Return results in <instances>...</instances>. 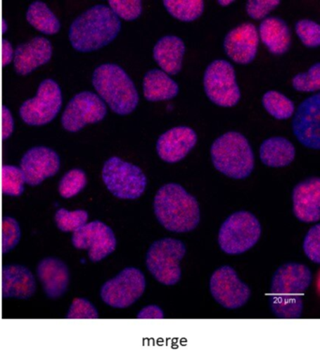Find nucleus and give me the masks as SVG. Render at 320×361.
<instances>
[{
  "instance_id": "obj_1",
  "label": "nucleus",
  "mask_w": 320,
  "mask_h": 361,
  "mask_svg": "<svg viewBox=\"0 0 320 361\" xmlns=\"http://www.w3.org/2000/svg\"><path fill=\"white\" fill-rule=\"evenodd\" d=\"M311 282V270L305 264L288 262L278 268L271 281L269 306L272 312L279 318H299L303 295Z\"/></svg>"
},
{
  "instance_id": "obj_2",
  "label": "nucleus",
  "mask_w": 320,
  "mask_h": 361,
  "mask_svg": "<svg viewBox=\"0 0 320 361\" xmlns=\"http://www.w3.org/2000/svg\"><path fill=\"white\" fill-rule=\"evenodd\" d=\"M120 28L122 23L110 8L96 5L72 22L69 31L70 42L79 52H94L113 42Z\"/></svg>"
},
{
  "instance_id": "obj_3",
  "label": "nucleus",
  "mask_w": 320,
  "mask_h": 361,
  "mask_svg": "<svg viewBox=\"0 0 320 361\" xmlns=\"http://www.w3.org/2000/svg\"><path fill=\"white\" fill-rule=\"evenodd\" d=\"M154 213L167 230L189 233L200 221L198 200L178 183L162 186L154 197Z\"/></svg>"
},
{
  "instance_id": "obj_4",
  "label": "nucleus",
  "mask_w": 320,
  "mask_h": 361,
  "mask_svg": "<svg viewBox=\"0 0 320 361\" xmlns=\"http://www.w3.org/2000/svg\"><path fill=\"white\" fill-rule=\"evenodd\" d=\"M92 84L103 102L119 115H129L139 106V95L127 73L117 64H103L92 76Z\"/></svg>"
},
{
  "instance_id": "obj_5",
  "label": "nucleus",
  "mask_w": 320,
  "mask_h": 361,
  "mask_svg": "<svg viewBox=\"0 0 320 361\" xmlns=\"http://www.w3.org/2000/svg\"><path fill=\"white\" fill-rule=\"evenodd\" d=\"M210 155L215 168L232 179H245L254 171V152L241 133L229 132L219 137L212 143Z\"/></svg>"
},
{
  "instance_id": "obj_6",
  "label": "nucleus",
  "mask_w": 320,
  "mask_h": 361,
  "mask_svg": "<svg viewBox=\"0 0 320 361\" xmlns=\"http://www.w3.org/2000/svg\"><path fill=\"white\" fill-rule=\"evenodd\" d=\"M261 225L254 214L238 211L227 217L219 231L221 250L229 255H238L257 244L261 236Z\"/></svg>"
},
{
  "instance_id": "obj_7",
  "label": "nucleus",
  "mask_w": 320,
  "mask_h": 361,
  "mask_svg": "<svg viewBox=\"0 0 320 361\" xmlns=\"http://www.w3.org/2000/svg\"><path fill=\"white\" fill-rule=\"evenodd\" d=\"M186 254V247L179 240L164 238L151 245L146 264L151 275L165 285H175L181 278V261Z\"/></svg>"
},
{
  "instance_id": "obj_8",
  "label": "nucleus",
  "mask_w": 320,
  "mask_h": 361,
  "mask_svg": "<svg viewBox=\"0 0 320 361\" xmlns=\"http://www.w3.org/2000/svg\"><path fill=\"white\" fill-rule=\"evenodd\" d=\"M102 178L108 190L119 199H139L147 188V177L142 169L117 157L106 161Z\"/></svg>"
},
{
  "instance_id": "obj_9",
  "label": "nucleus",
  "mask_w": 320,
  "mask_h": 361,
  "mask_svg": "<svg viewBox=\"0 0 320 361\" xmlns=\"http://www.w3.org/2000/svg\"><path fill=\"white\" fill-rule=\"evenodd\" d=\"M204 89L210 100L219 106H235L241 99L234 67L223 59L212 62L205 71Z\"/></svg>"
},
{
  "instance_id": "obj_10",
  "label": "nucleus",
  "mask_w": 320,
  "mask_h": 361,
  "mask_svg": "<svg viewBox=\"0 0 320 361\" xmlns=\"http://www.w3.org/2000/svg\"><path fill=\"white\" fill-rule=\"evenodd\" d=\"M61 104L63 94L60 86L52 79H46L39 86L35 97L24 102L19 114L29 126H46L57 117Z\"/></svg>"
},
{
  "instance_id": "obj_11",
  "label": "nucleus",
  "mask_w": 320,
  "mask_h": 361,
  "mask_svg": "<svg viewBox=\"0 0 320 361\" xmlns=\"http://www.w3.org/2000/svg\"><path fill=\"white\" fill-rule=\"evenodd\" d=\"M145 289L146 279L142 271L127 267L103 285L101 298L108 306L126 309L141 298Z\"/></svg>"
},
{
  "instance_id": "obj_12",
  "label": "nucleus",
  "mask_w": 320,
  "mask_h": 361,
  "mask_svg": "<svg viewBox=\"0 0 320 361\" xmlns=\"http://www.w3.org/2000/svg\"><path fill=\"white\" fill-rule=\"evenodd\" d=\"M108 114L105 102L97 94L83 92L75 95L69 104L61 118V123L67 131H80L88 124L100 123Z\"/></svg>"
},
{
  "instance_id": "obj_13",
  "label": "nucleus",
  "mask_w": 320,
  "mask_h": 361,
  "mask_svg": "<svg viewBox=\"0 0 320 361\" xmlns=\"http://www.w3.org/2000/svg\"><path fill=\"white\" fill-rule=\"evenodd\" d=\"M72 242L77 250L88 251L89 259L94 262L102 261L113 253L117 247L114 231L99 220L86 223L72 233Z\"/></svg>"
},
{
  "instance_id": "obj_14",
  "label": "nucleus",
  "mask_w": 320,
  "mask_h": 361,
  "mask_svg": "<svg viewBox=\"0 0 320 361\" xmlns=\"http://www.w3.org/2000/svg\"><path fill=\"white\" fill-rule=\"evenodd\" d=\"M213 298L229 310L238 309L249 300L251 290L238 279L237 273L229 265L218 268L210 281Z\"/></svg>"
},
{
  "instance_id": "obj_15",
  "label": "nucleus",
  "mask_w": 320,
  "mask_h": 361,
  "mask_svg": "<svg viewBox=\"0 0 320 361\" xmlns=\"http://www.w3.org/2000/svg\"><path fill=\"white\" fill-rule=\"evenodd\" d=\"M58 154L47 147H34L22 157L20 169L25 183L32 186L41 185L47 178L54 176L60 171Z\"/></svg>"
},
{
  "instance_id": "obj_16",
  "label": "nucleus",
  "mask_w": 320,
  "mask_h": 361,
  "mask_svg": "<svg viewBox=\"0 0 320 361\" xmlns=\"http://www.w3.org/2000/svg\"><path fill=\"white\" fill-rule=\"evenodd\" d=\"M319 113V93L305 99L295 113L292 128L295 137L306 148L320 149Z\"/></svg>"
},
{
  "instance_id": "obj_17",
  "label": "nucleus",
  "mask_w": 320,
  "mask_h": 361,
  "mask_svg": "<svg viewBox=\"0 0 320 361\" xmlns=\"http://www.w3.org/2000/svg\"><path fill=\"white\" fill-rule=\"evenodd\" d=\"M260 37L255 25L243 23L229 31L224 38V49L227 56L238 64H249L257 54Z\"/></svg>"
},
{
  "instance_id": "obj_18",
  "label": "nucleus",
  "mask_w": 320,
  "mask_h": 361,
  "mask_svg": "<svg viewBox=\"0 0 320 361\" xmlns=\"http://www.w3.org/2000/svg\"><path fill=\"white\" fill-rule=\"evenodd\" d=\"M198 135L188 126H178L168 130L159 137L157 152L162 160L177 163L186 157L196 145Z\"/></svg>"
},
{
  "instance_id": "obj_19",
  "label": "nucleus",
  "mask_w": 320,
  "mask_h": 361,
  "mask_svg": "<svg viewBox=\"0 0 320 361\" xmlns=\"http://www.w3.org/2000/svg\"><path fill=\"white\" fill-rule=\"evenodd\" d=\"M293 212L300 221L317 222L320 219V180L308 178L293 189Z\"/></svg>"
},
{
  "instance_id": "obj_20",
  "label": "nucleus",
  "mask_w": 320,
  "mask_h": 361,
  "mask_svg": "<svg viewBox=\"0 0 320 361\" xmlns=\"http://www.w3.org/2000/svg\"><path fill=\"white\" fill-rule=\"evenodd\" d=\"M52 53L51 42L44 37H35L26 44L18 45L13 55L15 72L20 75H29L49 62Z\"/></svg>"
},
{
  "instance_id": "obj_21",
  "label": "nucleus",
  "mask_w": 320,
  "mask_h": 361,
  "mask_svg": "<svg viewBox=\"0 0 320 361\" xmlns=\"http://www.w3.org/2000/svg\"><path fill=\"white\" fill-rule=\"evenodd\" d=\"M0 285L4 298L29 299L36 292L34 276L21 264H10L2 268Z\"/></svg>"
},
{
  "instance_id": "obj_22",
  "label": "nucleus",
  "mask_w": 320,
  "mask_h": 361,
  "mask_svg": "<svg viewBox=\"0 0 320 361\" xmlns=\"http://www.w3.org/2000/svg\"><path fill=\"white\" fill-rule=\"evenodd\" d=\"M37 274L44 293L49 298H60L68 289L69 268L60 259L53 257L44 259L38 264Z\"/></svg>"
},
{
  "instance_id": "obj_23",
  "label": "nucleus",
  "mask_w": 320,
  "mask_h": 361,
  "mask_svg": "<svg viewBox=\"0 0 320 361\" xmlns=\"http://www.w3.org/2000/svg\"><path fill=\"white\" fill-rule=\"evenodd\" d=\"M185 44L177 36H165L153 48V59L168 75H175L181 71Z\"/></svg>"
},
{
  "instance_id": "obj_24",
  "label": "nucleus",
  "mask_w": 320,
  "mask_h": 361,
  "mask_svg": "<svg viewBox=\"0 0 320 361\" xmlns=\"http://www.w3.org/2000/svg\"><path fill=\"white\" fill-rule=\"evenodd\" d=\"M257 31L258 37L269 52L277 56L288 52L291 44V32L283 20L268 17L261 22Z\"/></svg>"
},
{
  "instance_id": "obj_25",
  "label": "nucleus",
  "mask_w": 320,
  "mask_h": 361,
  "mask_svg": "<svg viewBox=\"0 0 320 361\" xmlns=\"http://www.w3.org/2000/svg\"><path fill=\"white\" fill-rule=\"evenodd\" d=\"M260 155L264 165L271 168H283L293 162L296 149L286 137H274L263 141Z\"/></svg>"
},
{
  "instance_id": "obj_26",
  "label": "nucleus",
  "mask_w": 320,
  "mask_h": 361,
  "mask_svg": "<svg viewBox=\"0 0 320 361\" xmlns=\"http://www.w3.org/2000/svg\"><path fill=\"white\" fill-rule=\"evenodd\" d=\"M143 92L148 101H167L178 95L179 86L167 73L153 69L144 76Z\"/></svg>"
},
{
  "instance_id": "obj_27",
  "label": "nucleus",
  "mask_w": 320,
  "mask_h": 361,
  "mask_svg": "<svg viewBox=\"0 0 320 361\" xmlns=\"http://www.w3.org/2000/svg\"><path fill=\"white\" fill-rule=\"evenodd\" d=\"M27 20L36 30L47 35H54L60 30V20L44 2L36 1L30 5Z\"/></svg>"
},
{
  "instance_id": "obj_28",
  "label": "nucleus",
  "mask_w": 320,
  "mask_h": 361,
  "mask_svg": "<svg viewBox=\"0 0 320 361\" xmlns=\"http://www.w3.org/2000/svg\"><path fill=\"white\" fill-rule=\"evenodd\" d=\"M264 109L277 120H286L294 114L293 102L276 90L267 92L262 97Z\"/></svg>"
},
{
  "instance_id": "obj_29",
  "label": "nucleus",
  "mask_w": 320,
  "mask_h": 361,
  "mask_svg": "<svg viewBox=\"0 0 320 361\" xmlns=\"http://www.w3.org/2000/svg\"><path fill=\"white\" fill-rule=\"evenodd\" d=\"M170 16L184 22H192L198 19L203 13L205 4L201 0L192 1H164Z\"/></svg>"
},
{
  "instance_id": "obj_30",
  "label": "nucleus",
  "mask_w": 320,
  "mask_h": 361,
  "mask_svg": "<svg viewBox=\"0 0 320 361\" xmlns=\"http://www.w3.org/2000/svg\"><path fill=\"white\" fill-rule=\"evenodd\" d=\"M88 183L85 171L80 169H74L64 175L58 185V192L64 199H71L77 196L85 188Z\"/></svg>"
},
{
  "instance_id": "obj_31",
  "label": "nucleus",
  "mask_w": 320,
  "mask_h": 361,
  "mask_svg": "<svg viewBox=\"0 0 320 361\" xmlns=\"http://www.w3.org/2000/svg\"><path fill=\"white\" fill-rule=\"evenodd\" d=\"M89 214L85 210L70 212L61 208L55 214V221L58 228L65 233H75L88 222Z\"/></svg>"
},
{
  "instance_id": "obj_32",
  "label": "nucleus",
  "mask_w": 320,
  "mask_h": 361,
  "mask_svg": "<svg viewBox=\"0 0 320 361\" xmlns=\"http://www.w3.org/2000/svg\"><path fill=\"white\" fill-rule=\"evenodd\" d=\"M25 179L21 169L15 166H2V191L7 196L19 197L24 192Z\"/></svg>"
},
{
  "instance_id": "obj_33",
  "label": "nucleus",
  "mask_w": 320,
  "mask_h": 361,
  "mask_svg": "<svg viewBox=\"0 0 320 361\" xmlns=\"http://www.w3.org/2000/svg\"><path fill=\"white\" fill-rule=\"evenodd\" d=\"M292 86L297 92H314L320 89V64H314L307 73H300L292 78Z\"/></svg>"
},
{
  "instance_id": "obj_34",
  "label": "nucleus",
  "mask_w": 320,
  "mask_h": 361,
  "mask_svg": "<svg viewBox=\"0 0 320 361\" xmlns=\"http://www.w3.org/2000/svg\"><path fill=\"white\" fill-rule=\"evenodd\" d=\"M20 226L13 217H4L1 226V250L6 254L12 251L20 242Z\"/></svg>"
},
{
  "instance_id": "obj_35",
  "label": "nucleus",
  "mask_w": 320,
  "mask_h": 361,
  "mask_svg": "<svg viewBox=\"0 0 320 361\" xmlns=\"http://www.w3.org/2000/svg\"><path fill=\"white\" fill-rule=\"evenodd\" d=\"M297 35L306 47L316 48L320 44V27L312 20H300L295 25Z\"/></svg>"
},
{
  "instance_id": "obj_36",
  "label": "nucleus",
  "mask_w": 320,
  "mask_h": 361,
  "mask_svg": "<svg viewBox=\"0 0 320 361\" xmlns=\"http://www.w3.org/2000/svg\"><path fill=\"white\" fill-rule=\"evenodd\" d=\"M111 11L119 18L126 21H133L142 13V2L139 0H111L108 2Z\"/></svg>"
},
{
  "instance_id": "obj_37",
  "label": "nucleus",
  "mask_w": 320,
  "mask_h": 361,
  "mask_svg": "<svg viewBox=\"0 0 320 361\" xmlns=\"http://www.w3.org/2000/svg\"><path fill=\"white\" fill-rule=\"evenodd\" d=\"M306 256L316 264H320V225L316 224L309 230L303 242Z\"/></svg>"
},
{
  "instance_id": "obj_38",
  "label": "nucleus",
  "mask_w": 320,
  "mask_h": 361,
  "mask_svg": "<svg viewBox=\"0 0 320 361\" xmlns=\"http://www.w3.org/2000/svg\"><path fill=\"white\" fill-rule=\"evenodd\" d=\"M98 317L99 314L96 307L84 298H75L67 314L68 319H96Z\"/></svg>"
},
{
  "instance_id": "obj_39",
  "label": "nucleus",
  "mask_w": 320,
  "mask_h": 361,
  "mask_svg": "<svg viewBox=\"0 0 320 361\" xmlns=\"http://www.w3.org/2000/svg\"><path fill=\"white\" fill-rule=\"evenodd\" d=\"M278 5H280L278 0H251L246 3V11L251 18L260 20L265 18Z\"/></svg>"
},
{
  "instance_id": "obj_40",
  "label": "nucleus",
  "mask_w": 320,
  "mask_h": 361,
  "mask_svg": "<svg viewBox=\"0 0 320 361\" xmlns=\"http://www.w3.org/2000/svg\"><path fill=\"white\" fill-rule=\"evenodd\" d=\"M2 126H4V130H2L4 137H4V140H7L13 134L15 123H13L12 113L6 106H4V109H2Z\"/></svg>"
},
{
  "instance_id": "obj_41",
  "label": "nucleus",
  "mask_w": 320,
  "mask_h": 361,
  "mask_svg": "<svg viewBox=\"0 0 320 361\" xmlns=\"http://www.w3.org/2000/svg\"><path fill=\"white\" fill-rule=\"evenodd\" d=\"M139 318H164V312L157 306H148L144 307L141 312L139 313Z\"/></svg>"
},
{
  "instance_id": "obj_42",
  "label": "nucleus",
  "mask_w": 320,
  "mask_h": 361,
  "mask_svg": "<svg viewBox=\"0 0 320 361\" xmlns=\"http://www.w3.org/2000/svg\"><path fill=\"white\" fill-rule=\"evenodd\" d=\"M13 55H15V53H13L12 44L4 39L2 42V63H4V66H7L8 64L11 63Z\"/></svg>"
},
{
  "instance_id": "obj_43",
  "label": "nucleus",
  "mask_w": 320,
  "mask_h": 361,
  "mask_svg": "<svg viewBox=\"0 0 320 361\" xmlns=\"http://www.w3.org/2000/svg\"><path fill=\"white\" fill-rule=\"evenodd\" d=\"M219 5L223 6V7H226V6H229L230 4H232V3H234V1H219Z\"/></svg>"
},
{
  "instance_id": "obj_44",
  "label": "nucleus",
  "mask_w": 320,
  "mask_h": 361,
  "mask_svg": "<svg viewBox=\"0 0 320 361\" xmlns=\"http://www.w3.org/2000/svg\"><path fill=\"white\" fill-rule=\"evenodd\" d=\"M2 24H4V30H2V31H4V33L6 32V30H7L6 21H5V20H4V21H2Z\"/></svg>"
}]
</instances>
